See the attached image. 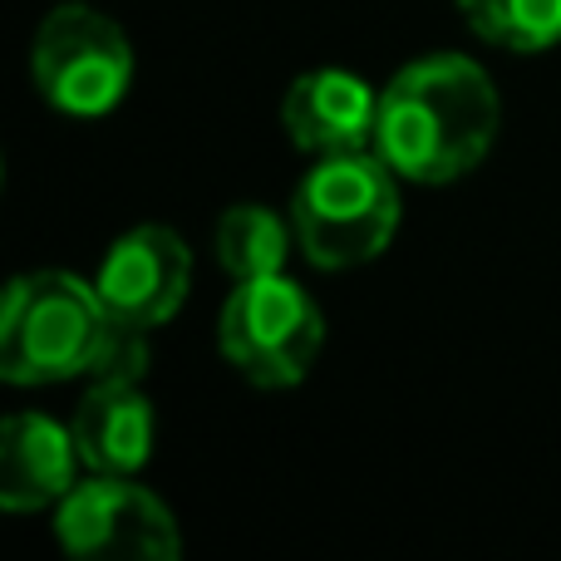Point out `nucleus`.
<instances>
[{"label":"nucleus","mask_w":561,"mask_h":561,"mask_svg":"<svg viewBox=\"0 0 561 561\" xmlns=\"http://www.w3.org/2000/svg\"><path fill=\"white\" fill-rule=\"evenodd\" d=\"M503 104L488 69L468 55H424L379 89L375 153L404 183L444 187L493 153Z\"/></svg>","instance_id":"1"},{"label":"nucleus","mask_w":561,"mask_h":561,"mask_svg":"<svg viewBox=\"0 0 561 561\" xmlns=\"http://www.w3.org/2000/svg\"><path fill=\"white\" fill-rule=\"evenodd\" d=\"M399 183L404 178L375 148L316 158V168H306L286 207L300 256L316 272H355L385 256L404 213Z\"/></svg>","instance_id":"2"},{"label":"nucleus","mask_w":561,"mask_h":561,"mask_svg":"<svg viewBox=\"0 0 561 561\" xmlns=\"http://www.w3.org/2000/svg\"><path fill=\"white\" fill-rule=\"evenodd\" d=\"M114 325L94 280L69 272L15 276L0 310V379L20 389L89 379Z\"/></svg>","instance_id":"3"},{"label":"nucleus","mask_w":561,"mask_h":561,"mask_svg":"<svg viewBox=\"0 0 561 561\" xmlns=\"http://www.w3.org/2000/svg\"><path fill=\"white\" fill-rule=\"evenodd\" d=\"M217 350L256 389H290L325 350V316L316 296L286 272L232 280L217 316Z\"/></svg>","instance_id":"4"},{"label":"nucleus","mask_w":561,"mask_h":561,"mask_svg":"<svg viewBox=\"0 0 561 561\" xmlns=\"http://www.w3.org/2000/svg\"><path fill=\"white\" fill-rule=\"evenodd\" d=\"M30 84L55 114L104 118L134 89V45L94 5H55L30 39Z\"/></svg>","instance_id":"5"},{"label":"nucleus","mask_w":561,"mask_h":561,"mask_svg":"<svg viewBox=\"0 0 561 561\" xmlns=\"http://www.w3.org/2000/svg\"><path fill=\"white\" fill-rule=\"evenodd\" d=\"M55 537L69 557H128V561H178L173 507L138 478L89 473L55 507Z\"/></svg>","instance_id":"6"},{"label":"nucleus","mask_w":561,"mask_h":561,"mask_svg":"<svg viewBox=\"0 0 561 561\" xmlns=\"http://www.w3.org/2000/svg\"><path fill=\"white\" fill-rule=\"evenodd\" d=\"M94 286L114 320L158 330L183 310L187 286H193V252L173 227L144 222L108 242L104 262L94 272Z\"/></svg>","instance_id":"7"},{"label":"nucleus","mask_w":561,"mask_h":561,"mask_svg":"<svg viewBox=\"0 0 561 561\" xmlns=\"http://www.w3.org/2000/svg\"><path fill=\"white\" fill-rule=\"evenodd\" d=\"M379 89L350 69H306L280 94V128L310 158L375 148Z\"/></svg>","instance_id":"8"},{"label":"nucleus","mask_w":561,"mask_h":561,"mask_svg":"<svg viewBox=\"0 0 561 561\" xmlns=\"http://www.w3.org/2000/svg\"><path fill=\"white\" fill-rule=\"evenodd\" d=\"M79 444L75 428L49 414H20L0 428V507L5 513H45L59 507L79 483Z\"/></svg>","instance_id":"9"},{"label":"nucleus","mask_w":561,"mask_h":561,"mask_svg":"<svg viewBox=\"0 0 561 561\" xmlns=\"http://www.w3.org/2000/svg\"><path fill=\"white\" fill-rule=\"evenodd\" d=\"M69 428L89 473L138 478L158 444L153 399L144 394V385H114V379H89L84 399L69 414Z\"/></svg>","instance_id":"10"},{"label":"nucleus","mask_w":561,"mask_h":561,"mask_svg":"<svg viewBox=\"0 0 561 561\" xmlns=\"http://www.w3.org/2000/svg\"><path fill=\"white\" fill-rule=\"evenodd\" d=\"M213 252L232 280H256L286 272L290 252H296V227L290 217L272 213L266 203H237L217 217Z\"/></svg>","instance_id":"11"},{"label":"nucleus","mask_w":561,"mask_h":561,"mask_svg":"<svg viewBox=\"0 0 561 561\" xmlns=\"http://www.w3.org/2000/svg\"><path fill=\"white\" fill-rule=\"evenodd\" d=\"M463 25L507 55H547L561 45V0H454Z\"/></svg>","instance_id":"12"}]
</instances>
